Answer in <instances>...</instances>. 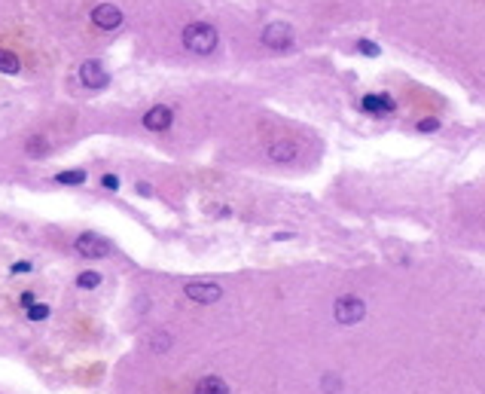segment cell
Instances as JSON below:
<instances>
[{
	"label": "cell",
	"instance_id": "1",
	"mask_svg": "<svg viewBox=\"0 0 485 394\" xmlns=\"http://www.w3.org/2000/svg\"><path fill=\"white\" fill-rule=\"evenodd\" d=\"M217 28L208 22H193L184 28V46L195 55H211L217 49Z\"/></svg>",
	"mask_w": 485,
	"mask_h": 394
},
{
	"label": "cell",
	"instance_id": "2",
	"mask_svg": "<svg viewBox=\"0 0 485 394\" xmlns=\"http://www.w3.org/2000/svg\"><path fill=\"white\" fill-rule=\"evenodd\" d=\"M333 315H336V321H339V324H345V327L360 324V321L367 318V302H363L360 297H351V293H348V297L336 300Z\"/></svg>",
	"mask_w": 485,
	"mask_h": 394
},
{
	"label": "cell",
	"instance_id": "3",
	"mask_svg": "<svg viewBox=\"0 0 485 394\" xmlns=\"http://www.w3.org/2000/svg\"><path fill=\"white\" fill-rule=\"evenodd\" d=\"M184 293L193 302H202V306H211V302H217L223 297V287L217 284V281H186Z\"/></svg>",
	"mask_w": 485,
	"mask_h": 394
},
{
	"label": "cell",
	"instance_id": "4",
	"mask_svg": "<svg viewBox=\"0 0 485 394\" xmlns=\"http://www.w3.org/2000/svg\"><path fill=\"white\" fill-rule=\"evenodd\" d=\"M263 46L269 49H290L293 46V28L287 22H272L263 28Z\"/></svg>",
	"mask_w": 485,
	"mask_h": 394
},
{
	"label": "cell",
	"instance_id": "5",
	"mask_svg": "<svg viewBox=\"0 0 485 394\" xmlns=\"http://www.w3.org/2000/svg\"><path fill=\"white\" fill-rule=\"evenodd\" d=\"M76 251H80V257H89V260H101L110 254V242L101 236H95V232H83L80 238H76Z\"/></svg>",
	"mask_w": 485,
	"mask_h": 394
},
{
	"label": "cell",
	"instance_id": "6",
	"mask_svg": "<svg viewBox=\"0 0 485 394\" xmlns=\"http://www.w3.org/2000/svg\"><path fill=\"white\" fill-rule=\"evenodd\" d=\"M80 83L86 89H104L110 83V74L104 70V65L98 59H89L80 65Z\"/></svg>",
	"mask_w": 485,
	"mask_h": 394
},
{
	"label": "cell",
	"instance_id": "7",
	"mask_svg": "<svg viewBox=\"0 0 485 394\" xmlns=\"http://www.w3.org/2000/svg\"><path fill=\"white\" fill-rule=\"evenodd\" d=\"M92 22H95V28H101V31H116V28L122 25V10H119L116 3H101L92 10Z\"/></svg>",
	"mask_w": 485,
	"mask_h": 394
},
{
	"label": "cell",
	"instance_id": "8",
	"mask_svg": "<svg viewBox=\"0 0 485 394\" xmlns=\"http://www.w3.org/2000/svg\"><path fill=\"white\" fill-rule=\"evenodd\" d=\"M171 119H174L171 107H165V104H156V107H150V110H147L144 125H147V129H150V132H165L168 125H171Z\"/></svg>",
	"mask_w": 485,
	"mask_h": 394
},
{
	"label": "cell",
	"instance_id": "9",
	"mask_svg": "<svg viewBox=\"0 0 485 394\" xmlns=\"http://www.w3.org/2000/svg\"><path fill=\"white\" fill-rule=\"evenodd\" d=\"M297 144L293 141H275V144H269V150H266V156L272 159V163L284 165V163H293L297 159Z\"/></svg>",
	"mask_w": 485,
	"mask_h": 394
},
{
	"label": "cell",
	"instance_id": "10",
	"mask_svg": "<svg viewBox=\"0 0 485 394\" xmlns=\"http://www.w3.org/2000/svg\"><path fill=\"white\" fill-rule=\"evenodd\" d=\"M193 394H229V385H226V379H220V376H205L195 382Z\"/></svg>",
	"mask_w": 485,
	"mask_h": 394
},
{
	"label": "cell",
	"instance_id": "11",
	"mask_svg": "<svg viewBox=\"0 0 485 394\" xmlns=\"http://www.w3.org/2000/svg\"><path fill=\"white\" fill-rule=\"evenodd\" d=\"M363 110H369V114H391L394 101L388 95H367L363 98Z\"/></svg>",
	"mask_w": 485,
	"mask_h": 394
},
{
	"label": "cell",
	"instance_id": "12",
	"mask_svg": "<svg viewBox=\"0 0 485 394\" xmlns=\"http://www.w3.org/2000/svg\"><path fill=\"white\" fill-rule=\"evenodd\" d=\"M171 342H174L171 333H165V330H156V333L147 340V346H150L153 355H165V351H171Z\"/></svg>",
	"mask_w": 485,
	"mask_h": 394
},
{
	"label": "cell",
	"instance_id": "13",
	"mask_svg": "<svg viewBox=\"0 0 485 394\" xmlns=\"http://www.w3.org/2000/svg\"><path fill=\"white\" fill-rule=\"evenodd\" d=\"M19 55L10 49H0V74H19Z\"/></svg>",
	"mask_w": 485,
	"mask_h": 394
},
{
	"label": "cell",
	"instance_id": "14",
	"mask_svg": "<svg viewBox=\"0 0 485 394\" xmlns=\"http://www.w3.org/2000/svg\"><path fill=\"white\" fill-rule=\"evenodd\" d=\"M98 284H101V272H80L76 276V287H83V291H95Z\"/></svg>",
	"mask_w": 485,
	"mask_h": 394
},
{
	"label": "cell",
	"instance_id": "15",
	"mask_svg": "<svg viewBox=\"0 0 485 394\" xmlns=\"http://www.w3.org/2000/svg\"><path fill=\"white\" fill-rule=\"evenodd\" d=\"M25 150L31 153V156H43V153H46V138L43 135H31V138H28V144H25Z\"/></svg>",
	"mask_w": 485,
	"mask_h": 394
},
{
	"label": "cell",
	"instance_id": "16",
	"mask_svg": "<svg viewBox=\"0 0 485 394\" xmlns=\"http://www.w3.org/2000/svg\"><path fill=\"white\" fill-rule=\"evenodd\" d=\"M46 318H49L46 302H34V306H28V321H46Z\"/></svg>",
	"mask_w": 485,
	"mask_h": 394
},
{
	"label": "cell",
	"instance_id": "17",
	"mask_svg": "<svg viewBox=\"0 0 485 394\" xmlns=\"http://www.w3.org/2000/svg\"><path fill=\"white\" fill-rule=\"evenodd\" d=\"M55 180H58V184H83V180H86V172H80V168H74V172H61Z\"/></svg>",
	"mask_w": 485,
	"mask_h": 394
},
{
	"label": "cell",
	"instance_id": "18",
	"mask_svg": "<svg viewBox=\"0 0 485 394\" xmlns=\"http://www.w3.org/2000/svg\"><path fill=\"white\" fill-rule=\"evenodd\" d=\"M357 49H360L363 55H369V59H376V55H378V46L369 43V40H360V43H357Z\"/></svg>",
	"mask_w": 485,
	"mask_h": 394
},
{
	"label": "cell",
	"instance_id": "19",
	"mask_svg": "<svg viewBox=\"0 0 485 394\" xmlns=\"http://www.w3.org/2000/svg\"><path fill=\"white\" fill-rule=\"evenodd\" d=\"M339 379H336V376H323V391H327V394H336V391H339Z\"/></svg>",
	"mask_w": 485,
	"mask_h": 394
},
{
	"label": "cell",
	"instance_id": "20",
	"mask_svg": "<svg viewBox=\"0 0 485 394\" xmlns=\"http://www.w3.org/2000/svg\"><path fill=\"white\" fill-rule=\"evenodd\" d=\"M437 129H440L437 119H421L418 123V132H437Z\"/></svg>",
	"mask_w": 485,
	"mask_h": 394
},
{
	"label": "cell",
	"instance_id": "21",
	"mask_svg": "<svg viewBox=\"0 0 485 394\" xmlns=\"http://www.w3.org/2000/svg\"><path fill=\"white\" fill-rule=\"evenodd\" d=\"M101 184L107 187V189H119V178H116V174H104Z\"/></svg>",
	"mask_w": 485,
	"mask_h": 394
},
{
	"label": "cell",
	"instance_id": "22",
	"mask_svg": "<svg viewBox=\"0 0 485 394\" xmlns=\"http://www.w3.org/2000/svg\"><path fill=\"white\" fill-rule=\"evenodd\" d=\"M12 276H25V272H31V263H12Z\"/></svg>",
	"mask_w": 485,
	"mask_h": 394
},
{
	"label": "cell",
	"instance_id": "23",
	"mask_svg": "<svg viewBox=\"0 0 485 394\" xmlns=\"http://www.w3.org/2000/svg\"><path fill=\"white\" fill-rule=\"evenodd\" d=\"M19 302H22L25 309H28V306H34V293H31V291H25L22 297H19Z\"/></svg>",
	"mask_w": 485,
	"mask_h": 394
},
{
	"label": "cell",
	"instance_id": "24",
	"mask_svg": "<svg viewBox=\"0 0 485 394\" xmlns=\"http://www.w3.org/2000/svg\"><path fill=\"white\" fill-rule=\"evenodd\" d=\"M138 193H140V196H150L153 189H150V184H138Z\"/></svg>",
	"mask_w": 485,
	"mask_h": 394
}]
</instances>
